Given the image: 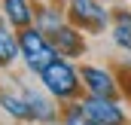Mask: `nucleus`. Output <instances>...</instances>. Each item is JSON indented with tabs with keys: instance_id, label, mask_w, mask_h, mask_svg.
I'll return each mask as SVG.
<instances>
[{
	"instance_id": "nucleus-1",
	"label": "nucleus",
	"mask_w": 131,
	"mask_h": 125,
	"mask_svg": "<svg viewBox=\"0 0 131 125\" xmlns=\"http://www.w3.org/2000/svg\"><path fill=\"white\" fill-rule=\"evenodd\" d=\"M18 49H21V58L25 64L37 70V73H43L49 64L58 58V52L52 49V43H49V37L43 31H37V28H28V31L18 34Z\"/></svg>"
},
{
	"instance_id": "nucleus-2",
	"label": "nucleus",
	"mask_w": 131,
	"mask_h": 125,
	"mask_svg": "<svg viewBox=\"0 0 131 125\" xmlns=\"http://www.w3.org/2000/svg\"><path fill=\"white\" fill-rule=\"evenodd\" d=\"M40 79H43L46 92L55 95V98H73V95L79 92V82H82L79 73H76L64 58H55V61L40 73Z\"/></svg>"
},
{
	"instance_id": "nucleus-3",
	"label": "nucleus",
	"mask_w": 131,
	"mask_h": 125,
	"mask_svg": "<svg viewBox=\"0 0 131 125\" xmlns=\"http://www.w3.org/2000/svg\"><path fill=\"white\" fill-rule=\"evenodd\" d=\"M79 107L85 110L89 119H95L101 125H125V113H122V107L113 98H95V95H89Z\"/></svg>"
},
{
	"instance_id": "nucleus-4",
	"label": "nucleus",
	"mask_w": 131,
	"mask_h": 125,
	"mask_svg": "<svg viewBox=\"0 0 131 125\" xmlns=\"http://www.w3.org/2000/svg\"><path fill=\"white\" fill-rule=\"evenodd\" d=\"M70 18H73L76 25L89 28V31H104L107 22H110L107 9L101 6L98 0H73V6H70Z\"/></svg>"
},
{
	"instance_id": "nucleus-5",
	"label": "nucleus",
	"mask_w": 131,
	"mask_h": 125,
	"mask_svg": "<svg viewBox=\"0 0 131 125\" xmlns=\"http://www.w3.org/2000/svg\"><path fill=\"white\" fill-rule=\"evenodd\" d=\"M79 79L89 89V95H95V98H116V79L101 67H82Z\"/></svg>"
},
{
	"instance_id": "nucleus-6",
	"label": "nucleus",
	"mask_w": 131,
	"mask_h": 125,
	"mask_svg": "<svg viewBox=\"0 0 131 125\" xmlns=\"http://www.w3.org/2000/svg\"><path fill=\"white\" fill-rule=\"evenodd\" d=\"M49 43H52V49H55L58 55H67V58H76V55H82V49H85L79 31H73V28H67V25L49 31Z\"/></svg>"
},
{
	"instance_id": "nucleus-7",
	"label": "nucleus",
	"mask_w": 131,
	"mask_h": 125,
	"mask_svg": "<svg viewBox=\"0 0 131 125\" xmlns=\"http://www.w3.org/2000/svg\"><path fill=\"white\" fill-rule=\"evenodd\" d=\"M25 98H28V107H31V119H37V122H52L55 119V104L49 98L34 95V92H28Z\"/></svg>"
},
{
	"instance_id": "nucleus-8",
	"label": "nucleus",
	"mask_w": 131,
	"mask_h": 125,
	"mask_svg": "<svg viewBox=\"0 0 131 125\" xmlns=\"http://www.w3.org/2000/svg\"><path fill=\"white\" fill-rule=\"evenodd\" d=\"M3 12L18 28H28L31 25V6H28V0H3Z\"/></svg>"
},
{
	"instance_id": "nucleus-9",
	"label": "nucleus",
	"mask_w": 131,
	"mask_h": 125,
	"mask_svg": "<svg viewBox=\"0 0 131 125\" xmlns=\"http://www.w3.org/2000/svg\"><path fill=\"white\" fill-rule=\"evenodd\" d=\"M18 55H21V49H18V40H15L12 34H9L3 25H0V67L12 64Z\"/></svg>"
},
{
	"instance_id": "nucleus-10",
	"label": "nucleus",
	"mask_w": 131,
	"mask_h": 125,
	"mask_svg": "<svg viewBox=\"0 0 131 125\" xmlns=\"http://www.w3.org/2000/svg\"><path fill=\"white\" fill-rule=\"evenodd\" d=\"M113 40L131 52V12H116V25H113Z\"/></svg>"
},
{
	"instance_id": "nucleus-11",
	"label": "nucleus",
	"mask_w": 131,
	"mask_h": 125,
	"mask_svg": "<svg viewBox=\"0 0 131 125\" xmlns=\"http://www.w3.org/2000/svg\"><path fill=\"white\" fill-rule=\"evenodd\" d=\"M3 110L12 113L15 119H31V107H28V98H15V95H3L0 98Z\"/></svg>"
},
{
	"instance_id": "nucleus-12",
	"label": "nucleus",
	"mask_w": 131,
	"mask_h": 125,
	"mask_svg": "<svg viewBox=\"0 0 131 125\" xmlns=\"http://www.w3.org/2000/svg\"><path fill=\"white\" fill-rule=\"evenodd\" d=\"M64 125H101V122H95V119H89L85 116V110L76 104V107H70L67 110V119H64Z\"/></svg>"
}]
</instances>
